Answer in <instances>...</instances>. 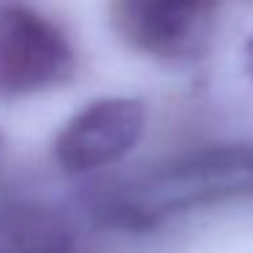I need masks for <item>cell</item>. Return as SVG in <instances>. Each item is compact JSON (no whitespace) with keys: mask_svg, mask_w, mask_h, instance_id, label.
I'll return each mask as SVG.
<instances>
[{"mask_svg":"<svg viewBox=\"0 0 253 253\" xmlns=\"http://www.w3.org/2000/svg\"><path fill=\"white\" fill-rule=\"evenodd\" d=\"M223 0H109L115 33L158 60H185L204 46Z\"/></svg>","mask_w":253,"mask_h":253,"instance_id":"cell-3","label":"cell"},{"mask_svg":"<svg viewBox=\"0 0 253 253\" xmlns=\"http://www.w3.org/2000/svg\"><path fill=\"white\" fill-rule=\"evenodd\" d=\"M74 68V49L52 19L25 6H0V95L60 87Z\"/></svg>","mask_w":253,"mask_h":253,"instance_id":"cell-2","label":"cell"},{"mask_svg":"<svg viewBox=\"0 0 253 253\" xmlns=\"http://www.w3.org/2000/svg\"><path fill=\"white\" fill-rule=\"evenodd\" d=\"M144 104L136 98H98L79 109L55 139V161L68 174H87L120 161L144 131Z\"/></svg>","mask_w":253,"mask_h":253,"instance_id":"cell-4","label":"cell"},{"mask_svg":"<svg viewBox=\"0 0 253 253\" xmlns=\"http://www.w3.org/2000/svg\"><path fill=\"white\" fill-rule=\"evenodd\" d=\"M248 66H251V74H253V41L248 44Z\"/></svg>","mask_w":253,"mask_h":253,"instance_id":"cell-5","label":"cell"},{"mask_svg":"<svg viewBox=\"0 0 253 253\" xmlns=\"http://www.w3.org/2000/svg\"><path fill=\"white\" fill-rule=\"evenodd\" d=\"M253 196V144L193 153L144 174L106 199V215L123 226H153L174 212Z\"/></svg>","mask_w":253,"mask_h":253,"instance_id":"cell-1","label":"cell"}]
</instances>
